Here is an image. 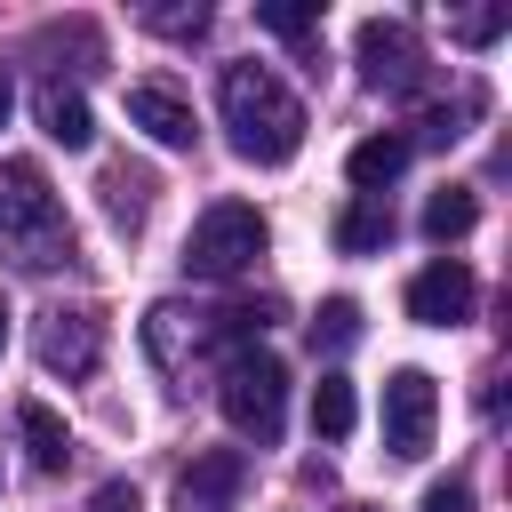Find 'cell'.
Segmentation results:
<instances>
[{"instance_id":"obj_1","label":"cell","mask_w":512,"mask_h":512,"mask_svg":"<svg viewBox=\"0 0 512 512\" xmlns=\"http://www.w3.org/2000/svg\"><path fill=\"white\" fill-rule=\"evenodd\" d=\"M216 112H224V136L248 168H288L304 152V104L272 64H224Z\"/></svg>"},{"instance_id":"obj_8","label":"cell","mask_w":512,"mask_h":512,"mask_svg":"<svg viewBox=\"0 0 512 512\" xmlns=\"http://www.w3.org/2000/svg\"><path fill=\"white\" fill-rule=\"evenodd\" d=\"M432 424H440V392L424 368H392L384 376V448L392 456H424L432 448Z\"/></svg>"},{"instance_id":"obj_21","label":"cell","mask_w":512,"mask_h":512,"mask_svg":"<svg viewBox=\"0 0 512 512\" xmlns=\"http://www.w3.org/2000/svg\"><path fill=\"white\" fill-rule=\"evenodd\" d=\"M144 24H152V32H176V40H200V32H208V8H200V0H192V8H144Z\"/></svg>"},{"instance_id":"obj_26","label":"cell","mask_w":512,"mask_h":512,"mask_svg":"<svg viewBox=\"0 0 512 512\" xmlns=\"http://www.w3.org/2000/svg\"><path fill=\"white\" fill-rule=\"evenodd\" d=\"M0 344H8V304H0Z\"/></svg>"},{"instance_id":"obj_15","label":"cell","mask_w":512,"mask_h":512,"mask_svg":"<svg viewBox=\"0 0 512 512\" xmlns=\"http://www.w3.org/2000/svg\"><path fill=\"white\" fill-rule=\"evenodd\" d=\"M384 240H392V208H384V200H352V208L336 216V248H344V256H376Z\"/></svg>"},{"instance_id":"obj_5","label":"cell","mask_w":512,"mask_h":512,"mask_svg":"<svg viewBox=\"0 0 512 512\" xmlns=\"http://www.w3.org/2000/svg\"><path fill=\"white\" fill-rule=\"evenodd\" d=\"M264 240L272 232H264V216L248 200H216V208H200V224L184 240V272L192 280H240V272H256Z\"/></svg>"},{"instance_id":"obj_6","label":"cell","mask_w":512,"mask_h":512,"mask_svg":"<svg viewBox=\"0 0 512 512\" xmlns=\"http://www.w3.org/2000/svg\"><path fill=\"white\" fill-rule=\"evenodd\" d=\"M360 80L384 88V96L424 88V40H416L408 16H368V24H360Z\"/></svg>"},{"instance_id":"obj_16","label":"cell","mask_w":512,"mask_h":512,"mask_svg":"<svg viewBox=\"0 0 512 512\" xmlns=\"http://www.w3.org/2000/svg\"><path fill=\"white\" fill-rule=\"evenodd\" d=\"M472 216H480V200H472L464 184H440V192L424 200V232H432L440 248H448V240H464V232H472Z\"/></svg>"},{"instance_id":"obj_20","label":"cell","mask_w":512,"mask_h":512,"mask_svg":"<svg viewBox=\"0 0 512 512\" xmlns=\"http://www.w3.org/2000/svg\"><path fill=\"white\" fill-rule=\"evenodd\" d=\"M360 344V304L352 296H328L320 320H312V352H352Z\"/></svg>"},{"instance_id":"obj_24","label":"cell","mask_w":512,"mask_h":512,"mask_svg":"<svg viewBox=\"0 0 512 512\" xmlns=\"http://www.w3.org/2000/svg\"><path fill=\"white\" fill-rule=\"evenodd\" d=\"M88 512H136V488H128V480H104V488L88 496Z\"/></svg>"},{"instance_id":"obj_11","label":"cell","mask_w":512,"mask_h":512,"mask_svg":"<svg viewBox=\"0 0 512 512\" xmlns=\"http://www.w3.org/2000/svg\"><path fill=\"white\" fill-rule=\"evenodd\" d=\"M128 120H136L152 144H168V152H192V136H200L192 104H184L168 80H136V88H128Z\"/></svg>"},{"instance_id":"obj_23","label":"cell","mask_w":512,"mask_h":512,"mask_svg":"<svg viewBox=\"0 0 512 512\" xmlns=\"http://www.w3.org/2000/svg\"><path fill=\"white\" fill-rule=\"evenodd\" d=\"M416 512H472V488H464V480H432Z\"/></svg>"},{"instance_id":"obj_25","label":"cell","mask_w":512,"mask_h":512,"mask_svg":"<svg viewBox=\"0 0 512 512\" xmlns=\"http://www.w3.org/2000/svg\"><path fill=\"white\" fill-rule=\"evenodd\" d=\"M8 104H16V88H8V72H0V120H8Z\"/></svg>"},{"instance_id":"obj_4","label":"cell","mask_w":512,"mask_h":512,"mask_svg":"<svg viewBox=\"0 0 512 512\" xmlns=\"http://www.w3.org/2000/svg\"><path fill=\"white\" fill-rule=\"evenodd\" d=\"M216 408H224V424L240 432V440H256V448H272L280 440V424H288V368L272 360V352H232L224 360V376H216Z\"/></svg>"},{"instance_id":"obj_7","label":"cell","mask_w":512,"mask_h":512,"mask_svg":"<svg viewBox=\"0 0 512 512\" xmlns=\"http://www.w3.org/2000/svg\"><path fill=\"white\" fill-rule=\"evenodd\" d=\"M32 352H40V368H48V376L80 384V376H96V360H104V328H96V312H80V304H56V312H40V336H32Z\"/></svg>"},{"instance_id":"obj_19","label":"cell","mask_w":512,"mask_h":512,"mask_svg":"<svg viewBox=\"0 0 512 512\" xmlns=\"http://www.w3.org/2000/svg\"><path fill=\"white\" fill-rule=\"evenodd\" d=\"M256 24H264V32H280V40H296V48H312V40H320V8H312V0H264V8H256Z\"/></svg>"},{"instance_id":"obj_12","label":"cell","mask_w":512,"mask_h":512,"mask_svg":"<svg viewBox=\"0 0 512 512\" xmlns=\"http://www.w3.org/2000/svg\"><path fill=\"white\" fill-rule=\"evenodd\" d=\"M32 112H40V128H48L64 152H88V144H96V120H88V96H80V88H64V80H40Z\"/></svg>"},{"instance_id":"obj_22","label":"cell","mask_w":512,"mask_h":512,"mask_svg":"<svg viewBox=\"0 0 512 512\" xmlns=\"http://www.w3.org/2000/svg\"><path fill=\"white\" fill-rule=\"evenodd\" d=\"M496 32H504V8H464V16H456V40H464V48H488Z\"/></svg>"},{"instance_id":"obj_2","label":"cell","mask_w":512,"mask_h":512,"mask_svg":"<svg viewBox=\"0 0 512 512\" xmlns=\"http://www.w3.org/2000/svg\"><path fill=\"white\" fill-rule=\"evenodd\" d=\"M272 328V304H216V312H200V304H152L144 312V352L168 368V376H192L200 360H232V352H248L256 336Z\"/></svg>"},{"instance_id":"obj_17","label":"cell","mask_w":512,"mask_h":512,"mask_svg":"<svg viewBox=\"0 0 512 512\" xmlns=\"http://www.w3.org/2000/svg\"><path fill=\"white\" fill-rule=\"evenodd\" d=\"M104 208H112L120 232H136L144 208H152V176H144V168H112V176H104Z\"/></svg>"},{"instance_id":"obj_14","label":"cell","mask_w":512,"mask_h":512,"mask_svg":"<svg viewBox=\"0 0 512 512\" xmlns=\"http://www.w3.org/2000/svg\"><path fill=\"white\" fill-rule=\"evenodd\" d=\"M16 424H24V456H32V472H64V464H72V432H64V416H56L48 400H24Z\"/></svg>"},{"instance_id":"obj_13","label":"cell","mask_w":512,"mask_h":512,"mask_svg":"<svg viewBox=\"0 0 512 512\" xmlns=\"http://www.w3.org/2000/svg\"><path fill=\"white\" fill-rule=\"evenodd\" d=\"M400 168H408V136H360L352 160H344V176L360 184V200H384V184H400Z\"/></svg>"},{"instance_id":"obj_9","label":"cell","mask_w":512,"mask_h":512,"mask_svg":"<svg viewBox=\"0 0 512 512\" xmlns=\"http://www.w3.org/2000/svg\"><path fill=\"white\" fill-rule=\"evenodd\" d=\"M472 296H480V280H472L456 256H432V264L408 280V320H424V328H456V320H472Z\"/></svg>"},{"instance_id":"obj_3","label":"cell","mask_w":512,"mask_h":512,"mask_svg":"<svg viewBox=\"0 0 512 512\" xmlns=\"http://www.w3.org/2000/svg\"><path fill=\"white\" fill-rule=\"evenodd\" d=\"M0 256H16L24 272L72 264V216L40 160H0Z\"/></svg>"},{"instance_id":"obj_18","label":"cell","mask_w":512,"mask_h":512,"mask_svg":"<svg viewBox=\"0 0 512 512\" xmlns=\"http://www.w3.org/2000/svg\"><path fill=\"white\" fill-rule=\"evenodd\" d=\"M352 416H360V408H352V384H344V376H320V384H312V432H320V440H344Z\"/></svg>"},{"instance_id":"obj_10","label":"cell","mask_w":512,"mask_h":512,"mask_svg":"<svg viewBox=\"0 0 512 512\" xmlns=\"http://www.w3.org/2000/svg\"><path fill=\"white\" fill-rule=\"evenodd\" d=\"M240 488H248V456L240 448H200L176 472V512H232Z\"/></svg>"}]
</instances>
